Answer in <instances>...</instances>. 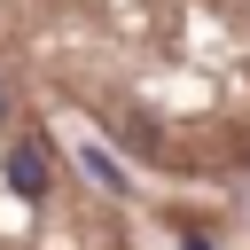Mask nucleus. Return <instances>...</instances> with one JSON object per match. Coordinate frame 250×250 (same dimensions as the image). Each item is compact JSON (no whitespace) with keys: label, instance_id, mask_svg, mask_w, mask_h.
I'll return each mask as SVG.
<instances>
[{"label":"nucleus","instance_id":"obj_2","mask_svg":"<svg viewBox=\"0 0 250 250\" xmlns=\"http://www.w3.org/2000/svg\"><path fill=\"white\" fill-rule=\"evenodd\" d=\"M78 164H86V180H102L109 195H125V172H117V164H109V156H102L94 141H86V156H78Z\"/></svg>","mask_w":250,"mask_h":250},{"label":"nucleus","instance_id":"obj_3","mask_svg":"<svg viewBox=\"0 0 250 250\" xmlns=\"http://www.w3.org/2000/svg\"><path fill=\"white\" fill-rule=\"evenodd\" d=\"M0 109H8V94H0Z\"/></svg>","mask_w":250,"mask_h":250},{"label":"nucleus","instance_id":"obj_1","mask_svg":"<svg viewBox=\"0 0 250 250\" xmlns=\"http://www.w3.org/2000/svg\"><path fill=\"white\" fill-rule=\"evenodd\" d=\"M8 188L16 195H47V148L39 141H16L8 148Z\"/></svg>","mask_w":250,"mask_h":250}]
</instances>
